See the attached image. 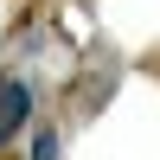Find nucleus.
<instances>
[{
    "label": "nucleus",
    "instance_id": "f257e3e1",
    "mask_svg": "<svg viewBox=\"0 0 160 160\" xmlns=\"http://www.w3.org/2000/svg\"><path fill=\"white\" fill-rule=\"evenodd\" d=\"M26 122H32V90H26L19 77H0V148H7Z\"/></svg>",
    "mask_w": 160,
    "mask_h": 160
},
{
    "label": "nucleus",
    "instance_id": "f03ea898",
    "mask_svg": "<svg viewBox=\"0 0 160 160\" xmlns=\"http://www.w3.org/2000/svg\"><path fill=\"white\" fill-rule=\"evenodd\" d=\"M32 160H58V135H51V128L32 135Z\"/></svg>",
    "mask_w": 160,
    "mask_h": 160
}]
</instances>
